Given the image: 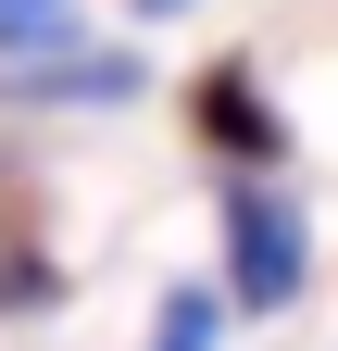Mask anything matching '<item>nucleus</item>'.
<instances>
[{"label": "nucleus", "mask_w": 338, "mask_h": 351, "mask_svg": "<svg viewBox=\"0 0 338 351\" xmlns=\"http://www.w3.org/2000/svg\"><path fill=\"white\" fill-rule=\"evenodd\" d=\"M0 101H138V51L63 38V51H38V63H0Z\"/></svg>", "instance_id": "3"}, {"label": "nucleus", "mask_w": 338, "mask_h": 351, "mask_svg": "<svg viewBox=\"0 0 338 351\" xmlns=\"http://www.w3.org/2000/svg\"><path fill=\"white\" fill-rule=\"evenodd\" d=\"M125 13H151V25H163V13H188V0H125Z\"/></svg>", "instance_id": "7"}, {"label": "nucleus", "mask_w": 338, "mask_h": 351, "mask_svg": "<svg viewBox=\"0 0 338 351\" xmlns=\"http://www.w3.org/2000/svg\"><path fill=\"white\" fill-rule=\"evenodd\" d=\"M75 38V0H0V63H38Z\"/></svg>", "instance_id": "5"}, {"label": "nucleus", "mask_w": 338, "mask_h": 351, "mask_svg": "<svg viewBox=\"0 0 338 351\" xmlns=\"http://www.w3.org/2000/svg\"><path fill=\"white\" fill-rule=\"evenodd\" d=\"M188 138L213 151V163H238V176H276V163H288V113H276V88L226 51V63L188 75Z\"/></svg>", "instance_id": "2"}, {"label": "nucleus", "mask_w": 338, "mask_h": 351, "mask_svg": "<svg viewBox=\"0 0 338 351\" xmlns=\"http://www.w3.org/2000/svg\"><path fill=\"white\" fill-rule=\"evenodd\" d=\"M301 289H313L301 201H276L263 176H238V189H226V314H288Z\"/></svg>", "instance_id": "1"}, {"label": "nucleus", "mask_w": 338, "mask_h": 351, "mask_svg": "<svg viewBox=\"0 0 338 351\" xmlns=\"http://www.w3.org/2000/svg\"><path fill=\"white\" fill-rule=\"evenodd\" d=\"M63 301V263L38 251L25 226H0V326H25V314H51Z\"/></svg>", "instance_id": "4"}, {"label": "nucleus", "mask_w": 338, "mask_h": 351, "mask_svg": "<svg viewBox=\"0 0 338 351\" xmlns=\"http://www.w3.org/2000/svg\"><path fill=\"white\" fill-rule=\"evenodd\" d=\"M213 339H226V289H176L151 314V351H213Z\"/></svg>", "instance_id": "6"}]
</instances>
